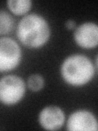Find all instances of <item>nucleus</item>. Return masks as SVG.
<instances>
[{"instance_id": "nucleus-1", "label": "nucleus", "mask_w": 98, "mask_h": 131, "mask_svg": "<svg viewBox=\"0 0 98 131\" xmlns=\"http://www.w3.org/2000/svg\"><path fill=\"white\" fill-rule=\"evenodd\" d=\"M16 35L22 44L28 48H37L47 42L50 36V28L42 16L32 13L20 20Z\"/></svg>"}, {"instance_id": "nucleus-2", "label": "nucleus", "mask_w": 98, "mask_h": 131, "mask_svg": "<svg viewBox=\"0 0 98 131\" xmlns=\"http://www.w3.org/2000/svg\"><path fill=\"white\" fill-rule=\"evenodd\" d=\"M65 81L75 86L87 84L94 75V67L88 57L73 54L65 59L60 68Z\"/></svg>"}, {"instance_id": "nucleus-3", "label": "nucleus", "mask_w": 98, "mask_h": 131, "mask_svg": "<svg viewBox=\"0 0 98 131\" xmlns=\"http://www.w3.org/2000/svg\"><path fill=\"white\" fill-rule=\"evenodd\" d=\"M26 92L24 80L17 75H9L3 77L0 81V100L6 105L19 102Z\"/></svg>"}, {"instance_id": "nucleus-4", "label": "nucleus", "mask_w": 98, "mask_h": 131, "mask_svg": "<svg viewBox=\"0 0 98 131\" xmlns=\"http://www.w3.org/2000/svg\"><path fill=\"white\" fill-rule=\"evenodd\" d=\"M20 48L14 39L8 37L0 39V71L14 69L20 62Z\"/></svg>"}, {"instance_id": "nucleus-5", "label": "nucleus", "mask_w": 98, "mask_h": 131, "mask_svg": "<svg viewBox=\"0 0 98 131\" xmlns=\"http://www.w3.org/2000/svg\"><path fill=\"white\" fill-rule=\"evenodd\" d=\"M67 129L96 131L98 130V121L89 111L79 110L69 116L67 121Z\"/></svg>"}, {"instance_id": "nucleus-6", "label": "nucleus", "mask_w": 98, "mask_h": 131, "mask_svg": "<svg viewBox=\"0 0 98 131\" xmlns=\"http://www.w3.org/2000/svg\"><path fill=\"white\" fill-rule=\"evenodd\" d=\"M75 40L84 48H95L98 45V25L94 22H85L79 26L74 34Z\"/></svg>"}, {"instance_id": "nucleus-7", "label": "nucleus", "mask_w": 98, "mask_h": 131, "mask_svg": "<svg viewBox=\"0 0 98 131\" xmlns=\"http://www.w3.org/2000/svg\"><path fill=\"white\" fill-rule=\"evenodd\" d=\"M39 121L43 129L56 130L64 125L65 114L58 106H48L40 112Z\"/></svg>"}, {"instance_id": "nucleus-8", "label": "nucleus", "mask_w": 98, "mask_h": 131, "mask_svg": "<svg viewBox=\"0 0 98 131\" xmlns=\"http://www.w3.org/2000/svg\"><path fill=\"white\" fill-rule=\"evenodd\" d=\"M30 0H9L7 5L11 12L16 15L26 14L31 7Z\"/></svg>"}, {"instance_id": "nucleus-9", "label": "nucleus", "mask_w": 98, "mask_h": 131, "mask_svg": "<svg viewBox=\"0 0 98 131\" xmlns=\"http://www.w3.org/2000/svg\"><path fill=\"white\" fill-rule=\"evenodd\" d=\"M14 26L13 17L7 12L2 10L0 12V34L4 35L10 32Z\"/></svg>"}, {"instance_id": "nucleus-10", "label": "nucleus", "mask_w": 98, "mask_h": 131, "mask_svg": "<svg viewBox=\"0 0 98 131\" xmlns=\"http://www.w3.org/2000/svg\"><path fill=\"white\" fill-rule=\"evenodd\" d=\"M44 80L42 75L39 74H33L30 76H29L27 80V85L32 91H39L43 87Z\"/></svg>"}, {"instance_id": "nucleus-11", "label": "nucleus", "mask_w": 98, "mask_h": 131, "mask_svg": "<svg viewBox=\"0 0 98 131\" xmlns=\"http://www.w3.org/2000/svg\"><path fill=\"white\" fill-rule=\"evenodd\" d=\"M75 26V21L74 20H68L66 22H65V27H66L68 30H71Z\"/></svg>"}, {"instance_id": "nucleus-12", "label": "nucleus", "mask_w": 98, "mask_h": 131, "mask_svg": "<svg viewBox=\"0 0 98 131\" xmlns=\"http://www.w3.org/2000/svg\"><path fill=\"white\" fill-rule=\"evenodd\" d=\"M96 64H97V67H98V55H97V57H96Z\"/></svg>"}]
</instances>
